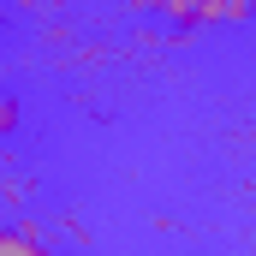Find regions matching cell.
Masks as SVG:
<instances>
[{
    "label": "cell",
    "mask_w": 256,
    "mask_h": 256,
    "mask_svg": "<svg viewBox=\"0 0 256 256\" xmlns=\"http://www.w3.org/2000/svg\"><path fill=\"white\" fill-rule=\"evenodd\" d=\"M0 256H60V250H48L30 226H0Z\"/></svg>",
    "instance_id": "1"
},
{
    "label": "cell",
    "mask_w": 256,
    "mask_h": 256,
    "mask_svg": "<svg viewBox=\"0 0 256 256\" xmlns=\"http://www.w3.org/2000/svg\"><path fill=\"white\" fill-rule=\"evenodd\" d=\"M244 12H250V0H220V18H226V24H238Z\"/></svg>",
    "instance_id": "3"
},
{
    "label": "cell",
    "mask_w": 256,
    "mask_h": 256,
    "mask_svg": "<svg viewBox=\"0 0 256 256\" xmlns=\"http://www.w3.org/2000/svg\"><path fill=\"white\" fill-rule=\"evenodd\" d=\"M12 131H18V102L0 90V137H12Z\"/></svg>",
    "instance_id": "2"
}]
</instances>
